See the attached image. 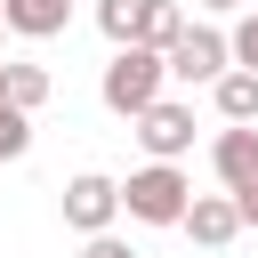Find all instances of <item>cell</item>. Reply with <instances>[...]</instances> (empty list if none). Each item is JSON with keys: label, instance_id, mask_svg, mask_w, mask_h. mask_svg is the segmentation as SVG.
Returning a JSON list of instances; mask_svg holds the SVG:
<instances>
[{"label": "cell", "instance_id": "5bb4252c", "mask_svg": "<svg viewBox=\"0 0 258 258\" xmlns=\"http://www.w3.org/2000/svg\"><path fill=\"white\" fill-rule=\"evenodd\" d=\"M81 258H137V250H129V242H113V234H89V242H81Z\"/></svg>", "mask_w": 258, "mask_h": 258}, {"label": "cell", "instance_id": "8992f818", "mask_svg": "<svg viewBox=\"0 0 258 258\" xmlns=\"http://www.w3.org/2000/svg\"><path fill=\"white\" fill-rule=\"evenodd\" d=\"M169 73H177V81H218V73H234V40L210 32V24H185V32L169 40Z\"/></svg>", "mask_w": 258, "mask_h": 258}, {"label": "cell", "instance_id": "6da1fadb", "mask_svg": "<svg viewBox=\"0 0 258 258\" xmlns=\"http://www.w3.org/2000/svg\"><path fill=\"white\" fill-rule=\"evenodd\" d=\"M97 24H105V40L113 48H161L169 56V40L185 32V16H177V0H97Z\"/></svg>", "mask_w": 258, "mask_h": 258}, {"label": "cell", "instance_id": "2e32d148", "mask_svg": "<svg viewBox=\"0 0 258 258\" xmlns=\"http://www.w3.org/2000/svg\"><path fill=\"white\" fill-rule=\"evenodd\" d=\"M0 32H8V24H0Z\"/></svg>", "mask_w": 258, "mask_h": 258}, {"label": "cell", "instance_id": "52a82bcc", "mask_svg": "<svg viewBox=\"0 0 258 258\" xmlns=\"http://www.w3.org/2000/svg\"><path fill=\"white\" fill-rule=\"evenodd\" d=\"M137 145H145L153 161H177V153H194V105H177V97H153V105L137 113Z\"/></svg>", "mask_w": 258, "mask_h": 258}, {"label": "cell", "instance_id": "9c48e42d", "mask_svg": "<svg viewBox=\"0 0 258 258\" xmlns=\"http://www.w3.org/2000/svg\"><path fill=\"white\" fill-rule=\"evenodd\" d=\"M0 24L24 32V40H56L73 24V0H0Z\"/></svg>", "mask_w": 258, "mask_h": 258}, {"label": "cell", "instance_id": "ba28073f", "mask_svg": "<svg viewBox=\"0 0 258 258\" xmlns=\"http://www.w3.org/2000/svg\"><path fill=\"white\" fill-rule=\"evenodd\" d=\"M177 226H185V234H194L202 250H226V242L242 234V210H234V194H194Z\"/></svg>", "mask_w": 258, "mask_h": 258}, {"label": "cell", "instance_id": "30bf717a", "mask_svg": "<svg viewBox=\"0 0 258 258\" xmlns=\"http://www.w3.org/2000/svg\"><path fill=\"white\" fill-rule=\"evenodd\" d=\"M210 97H218V121H258V73H250V64L218 73V81H210Z\"/></svg>", "mask_w": 258, "mask_h": 258}, {"label": "cell", "instance_id": "5b68a950", "mask_svg": "<svg viewBox=\"0 0 258 258\" xmlns=\"http://www.w3.org/2000/svg\"><path fill=\"white\" fill-rule=\"evenodd\" d=\"M113 218H121V185H113L105 169H81V177L64 185V226H73V234H113Z\"/></svg>", "mask_w": 258, "mask_h": 258}, {"label": "cell", "instance_id": "9a60e30c", "mask_svg": "<svg viewBox=\"0 0 258 258\" xmlns=\"http://www.w3.org/2000/svg\"><path fill=\"white\" fill-rule=\"evenodd\" d=\"M202 8H242V0H202Z\"/></svg>", "mask_w": 258, "mask_h": 258}, {"label": "cell", "instance_id": "7a4b0ae2", "mask_svg": "<svg viewBox=\"0 0 258 258\" xmlns=\"http://www.w3.org/2000/svg\"><path fill=\"white\" fill-rule=\"evenodd\" d=\"M161 81H169V56L161 48H113V64H105V105L121 113V121H137L153 97H161Z\"/></svg>", "mask_w": 258, "mask_h": 258}, {"label": "cell", "instance_id": "4fadbf2b", "mask_svg": "<svg viewBox=\"0 0 258 258\" xmlns=\"http://www.w3.org/2000/svg\"><path fill=\"white\" fill-rule=\"evenodd\" d=\"M226 40H234V64H250V73H258V16H242Z\"/></svg>", "mask_w": 258, "mask_h": 258}, {"label": "cell", "instance_id": "277c9868", "mask_svg": "<svg viewBox=\"0 0 258 258\" xmlns=\"http://www.w3.org/2000/svg\"><path fill=\"white\" fill-rule=\"evenodd\" d=\"M210 161H218V177H226L242 226H258V129H250V121H226L218 145H210Z\"/></svg>", "mask_w": 258, "mask_h": 258}, {"label": "cell", "instance_id": "8fae6325", "mask_svg": "<svg viewBox=\"0 0 258 258\" xmlns=\"http://www.w3.org/2000/svg\"><path fill=\"white\" fill-rule=\"evenodd\" d=\"M0 97H8V105H24V113H32V105H48V64H0Z\"/></svg>", "mask_w": 258, "mask_h": 258}, {"label": "cell", "instance_id": "7c38bea8", "mask_svg": "<svg viewBox=\"0 0 258 258\" xmlns=\"http://www.w3.org/2000/svg\"><path fill=\"white\" fill-rule=\"evenodd\" d=\"M24 153H32V113L0 97V161H24Z\"/></svg>", "mask_w": 258, "mask_h": 258}, {"label": "cell", "instance_id": "3957f363", "mask_svg": "<svg viewBox=\"0 0 258 258\" xmlns=\"http://www.w3.org/2000/svg\"><path fill=\"white\" fill-rule=\"evenodd\" d=\"M185 202H194V177H185L177 161H145V169L121 185V210H129L137 226H177Z\"/></svg>", "mask_w": 258, "mask_h": 258}]
</instances>
